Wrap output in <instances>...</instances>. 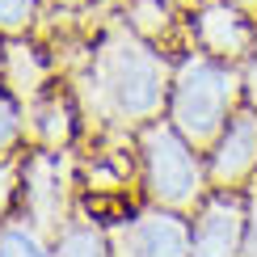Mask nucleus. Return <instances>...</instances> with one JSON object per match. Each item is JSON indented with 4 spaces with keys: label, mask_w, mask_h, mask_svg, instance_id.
<instances>
[{
    "label": "nucleus",
    "mask_w": 257,
    "mask_h": 257,
    "mask_svg": "<svg viewBox=\"0 0 257 257\" xmlns=\"http://www.w3.org/2000/svg\"><path fill=\"white\" fill-rule=\"evenodd\" d=\"M139 160H144V190L156 207L190 211L207 198V165L198 148L177 131L173 122L139 126Z\"/></svg>",
    "instance_id": "obj_3"
},
{
    "label": "nucleus",
    "mask_w": 257,
    "mask_h": 257,
    "mask_svg": "<svg viewBox=\"0 0 257 257\" xmlns=\"http://www.w3.org/2000/svg\"><path fill=\"white\" fill-rule=\"evenodd\" d=\"M207 173L215 190H236L257 173V110L240 105L232 114V122L223 126V135L211 144Z\"/></svg>",
    "instance_id": "obj_7"
},
{
    "label": "nucleus",
    "mask_w": 257,
    "mask_h": 257,
    "mask_svg": "<svg viewBox=\"0 0 257 257\" xmlns=\"http://www.w3.org/2000/svg\"><path fill=\"white\" fill-rule=\"evenodd\" d=\"M55 257H114V240L97 223H68L55 240Z\"/></svg>",
    "instance_id": "obj_13"
},
{
    "label": "nucleus",
    "mask_w": 257,
    "mask_h": 257,
    "mask_svg": "<svg viewBox=\"0 0 257 257\" xmlns=\"http://www.w3.org/2000/svg\"><path fill=\"white\" fill-rule=\"evenodd\" d=\"M122 26H131L139 38L156 42L173 30V0H126Z\"/></svg>",
    "instance_id": "obj_12"
},
{
    "label": "nucleus",
    "mask_w": 257,
    "mask_h": 257,
    "mask_svg": "<svg viewBox=\"0 0 257 257\" xmlns=\"http://www.w3.org/2000/svg\"><path fill=\"white\" fill-rule=\"evenodd\" d=\"M38 17V0H0V34H21Z\"/></svg>",
    "instance_id": "obj_15"
},
{
    "label": "nucleus",
    "mask_w": 257,
    "mask_h": 257,
    "mask_svg": "<svg viewBox=\"0 0 257 257\" xmlns=\"http://www.w3.org/2000/svg\"><path fill=\"white\" fill-rule=\"evenodd\" d=\"M13 194H17V169L0 160V219H5V211H9V202H13Z\"/></svg>",
    "instance_id": "obj_16"
},
{
    "label": "nucleus",
    "mask_w": 257,
    "mask_h": 257,
    "mask_svg": "<svg viewBox=\"0 0 257 257\" xmlns=\"http://www.w3.org/2000/svg\"><path fill=\"white\" fill-rule=\"evenodd\" d=\"M47 5H55V9H84V5H93V0H47Z\"/></svg>",
    "instance_id": "obj_19"
},
{
    "label": "nucleus",
    "mask_w": 257,
    "mask_h": 257,
    "mask_svg": "<svg viewBox=\"0 0 257 257\" xmlns=\"http://www.w3.org/2000/svg\"><path fill=\"white\" fill-rule=\"evenodd\" d=\"M253 9H244L240 0H202L194 13V42L198 51L228 63H244L249 51L257 47V26H253Z\"/></svg>",
    "instance_id": "obj_6"
},
{
    "label": "nucleus",
    "mask_w": 257,
    "mask_h": 257,
    "mask_svg": "<svg viewBox=\"0 0 257 257\" xmlns=\"http://www.w3.org/2000/svg\"><path fill=\"white\" fill-rule=\"evenodd\" d=\"M89 84L93 105L114 122L148 126L169 110V89H173V63L156 42L139 38L131 26L110 30L89 59Z\"/></svg>",
    "instance_id": "obj_1"
},
{
    "label": "nucleus",
    "mask_w": 257,
    "mask_h": 257,
    "mask_svg": "<svg viewBox=\"0 0 257 257\" xmlns=\"http://www.w3.org/2000/svg\"><path fill=\"white\" fill-rule=\"evenodd\" d=\"M0 257H55L34 219H0Z\"/></svg>",
    "instance_id": "obj_11"
},
{
    "label": "nucleus",
    "mask_w": 257,
    "mask_h": 257,
    "mask_svg": "<svg viewBox=\"0 0 257 257\" xmlns=\"http://www.w3.org/2000/svg\"><path fill=\"white\" fill-rule=\"evenodd\" d=\"M240 5H244V9H253V13H257V0H240Z\"/></svg>",
    "instance_id": "obj_20"
},
{
    "label": "nucleus",
    "mask_w": 257,
    "mask_h": 257,
    "mask_svg": "<svg viewBox=\"0 0 257 257\" xmlns=\"http://www.w3.org/2000/svg\"><path fill=\"white\" fill-rule=\"evenodd\" d=\"M194 228L181 219V211L144 207L114 232V257H190Z\"/></svg>",
    "instance_id": "obj_4"
},
{
    "label": "nucleus",
    "mask_w": 257,
    "mask_h": 257,
    "mask_svg": "<svg viewBox=\"0 0 257 257\" xmlns=\"http://www.w3.org/2000/svg\"><path fill=\"white\" fill-rule=\"evenodd\" d=\"M240 257H257V190L249 198V232H244V253Z\"/></svg>",
    "instance_id": "obj_18"
},
{
    "label": "nucleus",
    "mask_w": 257,
    "mask_h": 257,
    "mask_svg": "<svg viewBox=\"0 0 257 257\" xmlns=\"http://www.w3.org/2000/svg\"><path fill=\"white\" fill-rule=\"evenodd\" d=\"M244 76L240 63L215 59L207 51H190L173 63V89H169V122L177 126L190 144L207 148L223 135L232 114L240 110Z\"/></svg>",
    "instance_id": "obj_2"
},
{
    "label": "nucleus",
    "mask_w": 257,
    "mask_h": 257,
    "mask_svg": "<svg viewBox=\"0 0 257 257\" xmlns=\"http://www.w3.org/2000/svg\"><path fill=\"white\" fill-rule=\"evenodd\" d=\"M240 76H244V105H253V110H257V47L249 51V59H244Z\"/></svg>",
    "instance_id": "obj_17"
},
{
    "label": "nucleus",
    "mask_w": 257,
    "mask_h": 257,
    "mask_svg": "<svg viewBox=\"0 0 257 257\" xmlns=\"http://www.w3.org/2000/svg\"><path fill=\"white\" fill-rule=\"evenodd\" d=\"M26 135V114H21V97L9 84H0V156H9Z\"/></svg>",
    "instance_id": "obj_14"
},
{
    "label": "nucleus",
    "mask_w": 257,
    "mask_h": 257,
    "mask_svg": "<svg viewBox=\"0 0 257 257\" xmlns=\"http://www.w3.org/2000/svg\"><path fill=\"white\" fill-rule=\"evenodd\" d=\"M30 126H34L42 148L59 152V148H68L72 135H76V105L68 97H59V93H38L34 110H30Z\"/></svg>",
    "instance_id": "obj_9"
},
{
    "label": "nucleus",
    "mask_w": 257,
    "mask_h": 257,
    "mask_svg": "<svg viewBox=\"0 0 257 257\" xmlns=\"http://www.w3.org/2000/svg\"><path fill=\"white\" fill-rule=\"evenodd\" d=\"M26 211L42 232L63 223V169L59 152H51V148L34 152L26 165Z\"/></svg>",
    "instance_id": "obj_8"
},
{
    "label": "nucleus",
    "mask_w": 257,
    "mask_h": 257,
    "mask_svg": "<svg viewBox=\"0 0 257 257\" xmlns=\"http://www.w3.org/2000/svg\"><path fill=\"white\" fill-rule=\"evenodd\" d=\"M249 232V202L236 190H215L198 202L190 257H240Z\"/></svg>",
    "instance_id": "obj_5"
},
{
    "label": "nucleus",
    "mask_w": 257,
    "mask_h": 257,
    "mask_svg": "<svg viewBox=\"0 0 257 257\" xmlns=\"http://www.w3.org/2000/svg\"><path fill=\"white\" fill-rule=\"evenodd\" d=\"M0 68H5V47H0Z\"/></svg>",
    "instance_id": "obj_21"
},
{
    "label": "nucleus",
    "mask_w": 257,
    "mask_h": 257,
    "mask_svg": "<svg viewBox=\"0 0 257 257\" xmlns=\"http://www.w3.org/2000/svg\"><path fill=\"white\" fill-rule=\"evenodd\" d=\"M0 84H9L17 97L34 101L42 93V84H47V68H42V59H38V47H30V42H9L5 47V68H0Z\"/></svg>",
    "instance_id": "obj_10"
}]
</instances>
